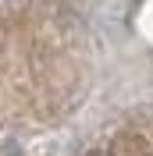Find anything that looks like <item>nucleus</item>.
Instances as JSON below:
<instances>
[{
	"label": "nucleus",
	"instance_id": "nucleus-1",
	"mask_svg": "<svg viewBox=\"0 0 153 156\" xmlns=\"http://www.w3.org/2000/svg\"><path fill=\"white\" fill-rule=\"evenodd\" d=\"M89 156H110V153H107V149H96V153H89Z\"/></svg>",
	"mask_w": 153,
	"mask_h": 156
}]
</instances>
